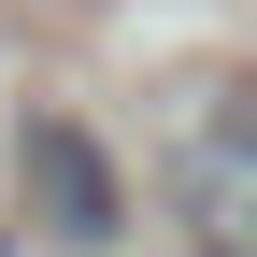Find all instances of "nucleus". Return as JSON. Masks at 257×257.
I'll return each instance as SVG.
<instances>
[{
	"mask_svg": "<svg viewBox=\"0 0 257 257\" xmlns=\"http://www.w3.org/2000/svg\"><path fill=\"white\" fill-rule=\"evenodd\" d=\"M172 214L200 257H257V86H200L172 114Z\"/></svg>",
	"mask_w": 257,
	"mask_h": 257,
	"instance_id": "f257e3e1",
	"label": "nucleus"
},
{
	"mask_svg": "<svg viewBox=\"0 0 257 257\" xmlns=\"http://www.w3.org/2000/svg\"><path fill=\"white\" fill-rule=\"evenodd\" d=\"M15 200L43 214L57 243H114L128 229V172L100 157L86 114H15Z\"/></svg>",
	"mask_w": 257,
	"mask_h": 257,
	"instance_id": "f03ea898",
	"label": "nucleus"
}]
</instances>
